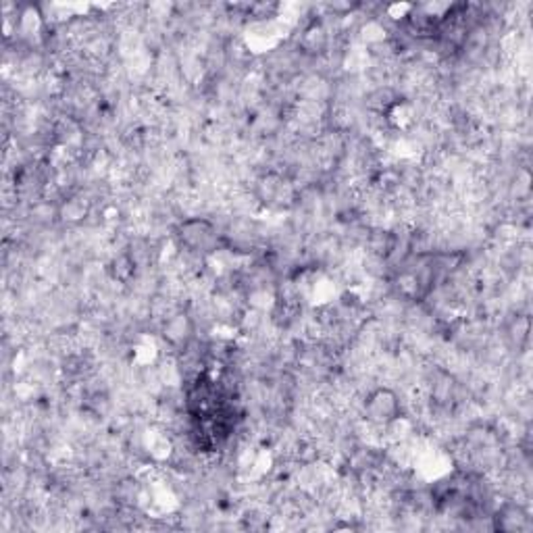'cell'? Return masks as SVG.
<instances>
[{
    "label": "cell",
    "mask_w": 533,
    "mask_h": 533,
    "mask_svg": "<svg viewBox=\"0 0 533 533\" xmlns=\"http://www.w3.org/2000/svg\"><path fill=\"white\" fill-rule=\"evenodd\" d=\"M290 185L286 179L277 173H265L263 177H258L257 188H254V196L266 207H283L282 198H288Z\"/></svg>",
    "instance_id": "5b68a950"
},
{
    "label": "cell",
    "mask_w": 533,
    "mask_h": 533,
    "mask_svg": "<svg viewBox=\"0 0 533 533\" xmlns=\"http://www.w3.org/2000/svg\"><path fill=\"white\" fill-rule=\"evenodd\" d=\"M363 419L377 430H388L402 419V398L392 388H373L363 398Z\"/></svg>",
    "instance_id": "7a4b0ae2"
},
{
    "label": "cell",
    "mask_w": 533,
    "mask_h": 533,
    "mask_svg": "<svg viewBox=\"0 0 533 533\" xmlns=\"http://www.w3.org/2000/svg\"><path fill=\"white\" fill-rule=\"evenodd\" d=\"M194 332H196L194 319H192L188 313L176 311L165 319L160 336H163V340L171 346V348L185 350L192 340H194Z\"/></svg>",
    "instance_id": "3957f363"
},
{
    "label": "cell",
    "mask_w": 533,
    "mask_h": 533,
    "mask_svg": "<svg viewBox=\"0 0 533 533\" xmlns=\"http://www.w3.org/2000/svg\"><path fill=\"white\" fill-rule=\"evenodd\" d=\"M92 204L84 196H67L57 207V217L67 226H79L90 217Z\"/></svg>",
    "instance_id": "8992f818"
},
{
    "label": "cell",
    "mask_w": 533,
    "mask_h": 533,
    "mask_svg": "<svg viewBox=\"0 0 533 533\" xmlns=\"http://www.w3.org/2000/svg\"><path fill=\"white\" fill-rule=\"evenodd\" d=\"M173 235H176L177 246L182 248V250L201 258L213 257L215 252H219L223 242L215 223L201 215L179 221L176 229H173Z\"/></svg>",
    "instance_id": "6da1fadb"
},
{
    "label": "cell",
    "mask_w": 533,
    "mask_h": 533,
    "mask_svg": "<svg viewBox=\"0 0 533 533\" xmlns=\"http://www.w3.org/2000/svg\"><path fill=\"white\" fill-rule=\"evenodd\" d=\"M529 317L527 315H514V319L506 325V342L517 352H523L529 342Z\"/></svg>",
    "instance_id": "52a82bcc"
},
{
    "label": "cell",
    "mask_w": 533,
    "mask_h": 533,
    "mask_svg": "<svg viewBox=\"0 0 533 533\" xmlns=\"http://www.w3.org/2000/svg\"><path fill=\"white\" fill-rule=\"evenodd\" d=\"M494 529L496 531H506V533H521V531H531L533 521L529 511L519 502H506L502 504L496 514L492 517Z\"/></svg>",
    "instance_id": "277c9868"
}]
</instances>
